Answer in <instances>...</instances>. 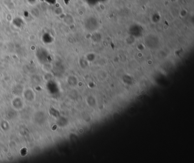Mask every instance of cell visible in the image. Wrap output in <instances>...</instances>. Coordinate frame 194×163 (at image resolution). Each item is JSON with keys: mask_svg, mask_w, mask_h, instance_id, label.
<instances>
[{"mask_svg": "<svg viewBox=\"0 0 194 163\" xmlns=\"http://www.w3.org/2000/svg\"><path fill=\"white\" fill-rule=\"evenodd\" d=\"M27 1H29V2H30V3H31V2H34L36 0H27Z\"/></svg>", "mask_w": 194, "mask_h": 163, "instance_id": "6da1fadb", "label": "cell"}]
</instances>
